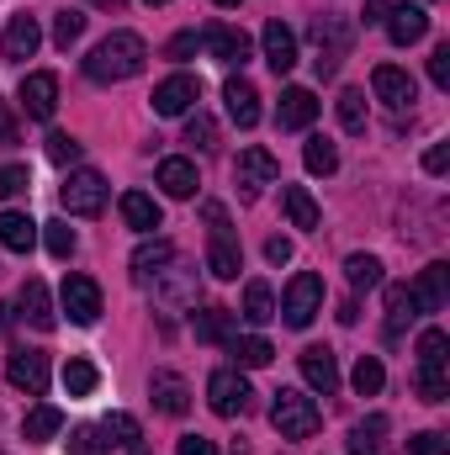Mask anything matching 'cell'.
Instances as JSON below:
<instances>
[{
    "label": "cell",
    "instance_id": "cell-1",
    "mask_svg": "<svg viewBox=\"0 0 450 455\" xmlns=\"http://www.w3.org/2000/svg\"><path fill=\"white\" fill-rule=\"evenodd\" d=\"M149 64V48H143V37L138 32H112V37H101L91 53H85V80H96V85H117V80H133L138 69Z\"/></svg>",
    "mask_w": 450,
    "mask_h": 455
},
{
    "label": "cell",
    "instance_id": "cell-2",
    "mask_svg": "<svg viewBox=\"0 0 450 455\" xmlns=\"http://www.w3.org/2000/svg\"><path fill=\"white\" fill-rule=\"evenodd\" d=\"M270 424H276V435H281V440H313V435H318V424H324V413H318V403H313L308 392L281 387V392H276V403H270Z\"/></svg>",
    "mask_w": 450,
    "mask_h": 455
},
{
    "label": "cell",
    "instance_id": "cell-3",
    "mask_svg": "<svg viewBox=\"0 0 450 455\" xmlns=\"http://www.w3.org/2000/svg\"><path fill=\"white\" fill-rule=\"evenodd\" d=\"M419 397L424 403H446L450 397V339L446 329H430L419 339Z\"/></svg>",
    "mask_w": 450,
    "mask_h": 455
},
{
    "label": "cell",
    "instance_id": "cell-4",
    "mask_svg": "<svg viewBox=\"0 0 450 455\" xmlns=\"http://www.w3.org/2000/svg\"><path fill=\"white\" fill-rule=\"evenodd\" d=\"M276 313L286 318V329H308V323L324 313V275L297 270V275L286 281V291H281V307H276Z\"/></svg>",
    "mask_w": 450,
    "mask_h": 455
},
{
    "label": "cell",
    "instance_id": "cell-5",
    "mask_svg": "<svg viewBox=\"0 0 450 455\" xmlns=\"http://www.w3.org/2000/svg\"><path fill=\"white\" fill-rule=\"evenodd\" d=\"M207 223H213V233H207V270H213L218 281H238L244 249H238V233L228 228V212L218 207V202L207 207Z\"/></svg>",
    "mask_w": 450,
    "mask_h": 455
},
{
    "label": "cell",
    "instance_id": "cell-6",
    "mask_svg": "<svg viewBox=\"0 0 450 455\" xmlns=\"http://www.w3.org/2000/svg\"><path fill=\"white\" fill-rule=\"evenodd\" d=\"M59 207L69 218H96L107 207V175L101 170H69V180L59 186Z\"/></svg>",
    "mask_w": 450,
    "mask_h": 455
},
{
    "label": "cell",
    "instance_id": "cell-7",
    "mask_svg": "<svg viewBox=\"0 0 450 455\" xmlns=\"http://www.w3.org/2000/svg\"><path fill=\"white\" fill-rule=\"evenodd\" d=\"M313 43H318L313 69H318V80H329V75H339V64H344V53H350V43H355V27H350L344 16H318V21H313Z\"/></svg>",
    "mask_w": 450,
    "mask_h": 455
},
{
    "label": "cell",
    "instance_id": "cell-8",
    "mask_svg": "<svg viewBox=\"0 0 450 455\" xmlns=\"http://www.w3.org/2000/svg\"><path fill=\"white\" fill-rule=\"evenodd\" d=\"M197 291H202V281H197V270L181 265V259H170V265L154 275V302H159L165 313H186V307H197Z\"/></svg>",
    "mask_w": 450,
    "mask_h": 455
},
{
    "label": "cell",
    "instance_id": "cell-9",
    "mask_svg": "<svg viewBox=\"0 0 450 455\" xmlns=\"http://www.w3.org/2000/svg\"><path fill=\"white\" fill-rule=\"evenodd\" d=\"M249 381H244V371L238 365H223V371H213L207 376V403H213V413L218 419H238L244 408H249Z\"/></svg>",
    "mask_w": 450,
    "mask_h": 455
},
{
    "label": "cell",
    "instance_id": "cell-10",
    "mask_svg": "<svg viewBox=\"0 0 450 455\" xmlns=\"http://www.w3.org/2000/svg\"><path fill=\"white\" fill-rule=\"evenodd\" d=\"M371 91H376V101L392 107V112H414V101H419L414 75L398 69V64H376V69H371Z\"/></svg>",
    "mask_w": 450,
    "mask_h": 455
},
{
    "label": "cell",
    "instance_id": "cell-11",
    "mask_svg": "<svg viewBox=\"0 0 450 455\" xmlns=\"http://www.w3.org/2000/svg\"><path fill=\"white\" fill-rule=\"evenodd\" d=\"M233 175H238V196H244V202H260V191H265V186H276L281 164H276V154H270V148H244Z\"/></svg>",
    "mask_w": 450,
    "mask_h": 455
},
{
    "label": "cell",
    "instance_id": "cell-12",
    "mask_svg": "<svg viewBox=\"0 0 450 455\" xmlns=\"http://www.w3.org/2000/svg\"><path fill=\"white\" fill-rule=\"evenodd\" d=\"M59 302H64L69 323H80V329H91V323L101 318V286H96L91 275H64V291H59Z\"/></svg>",
    "mask_w": 450,
    "mask_h": 455
},
{
    "label": "cell",
    "instance_id": "cell-13",
    "mask_svg": "<svg viewBox=\"0 0 450 455\" xmlns=\"http://www.w3.org/2000/svg\"><path fill=\"white\" fill-rule=\"evenodd\" d=\"M37 48H43V27H37V16H27V11L11 16L5 32H0V59H5V64H27Z\"/></svg>",
    "mask_w": 450,
    "mask_h": 455
},
{
    "label": "cell",
    "instance_id": "cell-14",
    "mask_svg": "<svg viewBox=\"0 0 450 455\" xmlns=\"http://www.w3.org/2000/svg\"><path fill=\"white\" fill-rule=\"evenodd\" d=\"M5 381H11L16 392H27V397H43V392H48V355H43V349H16V355L5 360Z\"/></svg>",
    "mask_w": 450,
    "mask_h": 455
},
{
    "label": "cell",
    "instance_id": "cell-15",
    "mask_svg": "<svg viewBox=\"0 0 450 455\" xmlns=\"http://www.w3.org/2000/svg\"><path fill=\"white\" fill-rule=\"evenodd\" d=\"M197 101H202V80L197 75H170V80L154 85V112L159 116H186Z\"/></svg>",
    "mask_w": 450,
    "mask_h": 455
},
{
    "label": "cell",
    "instance_id": "cell-16",
    "mask_svg": "<svg viewBox=\"0 0 450 455\" xmlns=\"http://www.w3.org/2000/svg\"><path fill=\"white\" fill-rule=\"evenodd\" d=\"M21 112L32 116V122H48V116L59 112V75H48V69H37V75H27L21 80Z\"/></svg>",
    "mask_w": 450,
    "mask_h": 455
},
{
    "label": "cell",
    "instance_id": "cell-17",
    "mask_svg": "<svg viewBox=\"0 0 450 455\" xmlns=\"http://www.w3.org/2000/svg\"><path fill=\"white\" fill-rule=\"evenodd\" d=\"M408 297H414L419 318H424V313H440V307H446V297H450V265H440V259H435V265H424V270H419V281L408 286Z\"/></svg>",
    "mask_w": 450,
    "mask_h": 455
},
{
    "label": "cell",
    "instance_id": "cell-18",
    "mask_svg": "<svg viewBox=\"0 0 450 455\" xmlns=\"http://www.w3.org/2000/svg\"><path fill=\"white\" fill-rule=\"evenodd\" d=\"M302 381L318 392V397H334L339 392V360L329 344H313V349H302Z\"/></svg>",
    "mask_w": 450,
    "mask_h": 455
},
{
    "label": "cell",
    "instance_id": "cell-19",
    "mask_svg": "<svg viewBox=\"0 0 450 455\" xmlns=\"http://www.w3.org/2000/svg\"><path fill=\"white\" fill-rule=\"evenodd\" d=\"M202 43H207V53H213L218 64H228V69H244V59H249V32H238V27H228V21L207 27Z\"/></svg>",
    "mask_w": 450,
    "mask_h": 455
},
{
    "label": "cell",
    "instance_id": "cell-20",
    "mask_svg": "<svg viewBox=\"0 0 450 455\" xmlns=\"http://www.w3.org/2000/svg\"><path fill=\"white\" fill-rule=\"evenodd\" d=\"M382 27H387V37H392L398 48H408V43H419V37L430 32V11L403 0V5H387V21H382Z\"/></svg>",
    "mask_w": 450,
    "mask_h": 455
},
{
    "label": "cell",
    "instance_id": "cell-21",
    "mask_svg": "<svg viewBox=\"0 0 450 455\" xmlns=\"http://www.w3.org/2000/svg\"><path fill=\"white\" fill-rule=\"evenodd\" d=\"M260 43H265V64H270L276 75H292V69H297V32H292L286 21H265Z\"/></svg>",
    "mask_w": 450,
    "mask_h": 455
},
{
    "label": "cell",
    "instance_id": "cell-22",
    "mask_svg": "<svg viewBox=\"0 0 450 455\" xmlns=\"http://www.w3.org/2000/svg\"><path fill=\"white\" fill-rule=\"evenodd\" d=\"M149 397H154V408L170 413V419H181V413L191 408V387H186V376H175V371H154Z\"/></svg>",
    "mask_w": 450,
    "mask_h": 455
},
{
    "label": "cell",
    "instance_id": "cell-23",
    "mask_svg": "<svg viewBox=\"0 0 450 455\" xmlns=\"http://www.w3.org/2000/svg\"><path fill=\"white\" fill-rule=\"evenodd\" d=\"M313 116H318L313 91H302V85L281 91V107H276V127H281V132H302V127H313Z\"/></svg>",
    "mask_w": 450,
    "mask_h": 455
},
{
    "label": "cell",
    "instance_id": "cell-24",
    "mask_svg": "<svg viewBox=\"0 0 450 455\" xmlns=\"http://www.w3.org/2000/svg\"><path fill=\"white\" fill-rule=\"evenodd\" d=\"M197 186H202V180H197V164H191V159H181V154H175V159H165V164H159V191H165V196L191 202V196H197Z\"/></svg>",
    "mask_w": 450,
    "mask_h": 455
},
{
    "label": "cell",
    "instance_id": "cell-25",
    "mask_svg": "<svg viewBox=\"0 0 450 455\" xmlns=\"http://www.w3.org/2000/svg\"><path fill=\"white\" fill-rule=\"evenodd\" d=\"M16 307H21V318H27L37 334H48V329L59 323V318H53V297H48V286H43V281H27V286H21V297H16Z\"/></svg>",
    "mask_w": 450,
    "mask_h": 455
},
{
    "label": "cell",
    "instance_id": "cell-26",
    "mask_svg": "<svg viewBox=\"0 0 450 455\" xmlns=\"http://www.w3.org/2000/svg\"><path fill=\"white\" fill-rule=\"evenodd\" d=\"M223 101H228V116H233L238 127H254V122H260V91H254L244 75H233L223 85Z\"/></svg>",
    "mask_w": 450,
    "mask_h": 455
},
{
    "label": "cell",
    "instance_id": "cell-27",
    "mask_svg": "<svg viewBox=\"0 0 450 455\" xmlns=\"http://www.w3.org/2000/svg\"><path fill=\"white\" fill-rule=\"evenodd\" d=\"M281 207H286L292 228H302V233H313V228L324 223V212H318V202H313L308 186H286V191H281Z\"/></svg>",
    "mask_w": 450,
    "mask_h": 455
},
{
    "label": "cell",
    "instance_id": "cell-28",
    "mask_svg": "<svg viewBox=\"0 0 450 455\" xmlns=\"http://www.w3.org/2000/svg\"><path fill=\"white\" fill-rule=\"evenodd\" d=\"M32 243H37V223H32L27 212H0V249L27 254Z\"/></svg>",
    "mask_w": 450,
    "mask_h": 455
},
{
    "label": "cell",
    "instance_id": "cell-29",
    "mask_svg": "<svg viewBox=\"0 0 450 455\" xmlns=\"http://www.w3.org/2000/svg\"><path fill=\"white\" fill-rule=\"evenodd\" d=\"M233 323H238V318H233L228 307H202V313L191 318V329H197L202 344H228L233 339Z\"/></svg>",
    "mask_w": 450,
    "mask_h": 455
},
{
    "label": "cell",
    "instance_id": "cell-30",
    "mask_svg": "<svg viewBox=\"0 0 450 455\" xmlns=\"http://www.w3.org/2000/svg\"><path fill=\"white\" fill-rule=\"evenodd\" d=\"M170 259H175V243H165V238L138 243V249H133V275H138V281H149V275H159Z\"/></svg>",
    "mask_w": 450,
    "mask_h": 455
},
{
    "label": "cell",
    "instance_id": "cell-31",
    "mask_svg": "<svg viewBox=\"0 0 450 455\" xmlns=\"http://www.w3.org/2000/svg\"><path fill=\"white\" fill-rule=\"evenodd\" d=\"M59 429H64V413H59L53 403H37V408H32V413L21 419V435H27L32 445H43V440H53Z\"/></svg>",
    "mask_w": 450,
    "mask_h": 455
},
{
    "label": "cell",
    "instance_id": "cell-32",
    "mask_svg": "<svg viewBox=\"0 0 450 455\" xmlns=\"http://www.w3.org/2000/svg\"><path fill=\"white\" fill-rule=\"evenodd\" d=\"M122 223L138 228V233H154V228H159V202L143 196V191H127V196H122Z\"/></svg>",
    "mask_w": 450,
    "mask_h": 455
},
{
    "label": "cell",
    "instance_id": "cell-33",
    "mask_svg": "<svg viewBox=\"0 0 450 455\" xmlns=\"http://www.w3.org/2000/svg\"><path fill=\"white\" fill-rule=\"evenodd\" d=\"M270 318H276V291H270L265 281H249V286H244V323L260 329V323H270Z\"/></svg>",
    "mask_w": 450,
    "mask_h": 455
},
{
    "label": "cell",
    "instance_id": "cell-34",
    "mask_svg": "<svg viewBox=\"0 0 450 455\" xmlns=\"http://www.w3.org/2000/svg\"><path fill=\"white\" fill-rule=\"evenodd\" d=\"M228 349H233V365H238V371H260V365H270V355H276L270 339H260V334H249V339H238V334H233Z\"/></svg>",
    "mask_w": 450,
    "mask_h": 455
},
{
    "label": "cell",
    "instance_id": "cell-35",
    "mask_svg": "<svg viewBox=\"0 0 450 455\" xmlns=\"http://www.w3.org/2000/svg\"><path fill=\"white\" fill-rule=\"evenodd\" d=\"M382 435H387V419H382V413L360 419V424L350 429V455H382Z\"/></svg>",
    "mask_w": 450,
    "mask_h": 455
},
{
    "label": "cell",
    "instance_id": "cell-36",
    "mask_svg": "<svg viewBox=\"0 0 450 455\" xmlns=\"http://www.w3.org/2000/svg\"><path fill=\"white\" fill-rule=\"evenodd\" d=\"M344 281H350L355 291L382 286V259H376V254H350V259H344Z\"/></svg>",
    "mask_w": 450,
    "mask_h": 455
},
{
    "label": "cell",
    "instance_id": "cell-37",
    "mask_svg": "<svg viewBox=\"0 0 450 455\" xmlns=\"http://www.w3.org/2000/svg\"><path fill=\"white\" fill-rule=\"evenodd\" d=\"M414 318H419V307H414L408 286H387V334H403Z\"/></svg>",
    "mask_w": 450,
    "mask_h": 455
},
{
    "label": "cell",
    "instance_id": "cell-38",
    "mask_svg": "<svg viewBox=\"0 0 450 455\" xmlns=\"http://www.w3.org/2000/svg\"><path fill=\"white\" fill-rule=\"evenodd\" d=\"M302 164L313 170V175H334L339 170V148H334V138H308V148H302Z\"/></svg>",
    "mask_w": 450,
    "mask_h": 455
},
{
    "label": "cell",
    "instance_id": "cell-39",
    "mask_svg": "<svg viewBox=\"0 0 450 455\" xmlns=\"http://www.w3.org/2000/svg\"><path fill=\"white\" fill-rule=\"evenodd\" d=\"M96 381H101V371H96L91 360H80V355H75V360L64 365V392H69V397H91V392H96Z\"/></svg>",
    "mask_w": 450,
    "mask_h": 455
},
{
    "label": "cell",
    "instance_id": "cell-40",
    "mask_svg": "<svg viewBox=\"0 0 450 455\" xmlns=\"http://www.w3.org/2000/svg\"><path fill=\"white\" fill-rule=\"evenodd\" d=\"M334 112H339V127L344 132H366V91H339V101H334Z\"/></svg>",
    "mask_w": 450,
    "mask_h": 455
},
{
    "label": "cell",
    "instance_id": "cell-41",
    "mask_svg": "<svg viewBox=\"0 0 450 455\" xmlns=\"http://www.w3.org/2000/svg\"><path fill=\"white\" fill-rule=\"evenodd\" d=\"M382 381H387L382 360H376V355H360V360H355V376H350V387H355L360 397H376V392H382Z\"/></svg>",
    "mask_w": 450,
    "mask_h": 455
},
{
    "label": "cell",
    "instance_id": "cell-42",
    "mask_svg": "<svg viewBox=\"0 0 450 455\" xmlns=\"http://www.w3.org/2000/svg\"><path fill=\"white\" fill-rule=\"evenodd\" d=\"M37 228H43V243H48V254H53V259H69V254H75V243H80V238H75V228L64 223V218L37 223Z\"/></svg>",
    "mask_w": 450,
    "mask_h": 455
},
{
    "label": "cell",
    "instance_id": "cell-43",
    "mask_svg": "<svg viewBox=\"0 0 450 455\" xmlns=\"http://www.w3.org/2000/svg\"><path fill=\"white\" fill-rule=\"evenodd\" d=\"M101 435H107V445H138L143 440V429H138L133 413H107L101 419Z\"/></svg>",
    "mask_w": 450,
    "mask_h": 455
},
{
    "label": "cell",
    "instance_id": "cell-44",
    "mask_svg": "<svg viewBox=\"0 0 450 455\" xmlns=\"http://www.w3.org/2000/svg\"><path fill=\"white\" fill-rule=\"evenodd\" d=\"M107 435H101V424H80V429H69V455H107Z\"/></svg>",
    "mask_w": 450,
    "mask_h": 455
},
{
    "label": "cell",
    "instance_id": "cell-45",
    "mask_svg": "<svg viewBox=\"0 0 450 455\" xmlns=\"http://www.w3.org/2000/svg\"><path fill=\"white\" fill-rule=\"evenodd\" d=\"M80 37H85V16H80V11H59V16H53V43L69 53Z\"/></svg>",
    "mask_w": 450,
    "mask_h": 455
},
{
    "label": "cell",
    "instance_id": "cell-46",
    "mask_svg": "<svg viewBox=\"0 0 450 455\" xmlns=\"http://www.w3.org/2000/svg\"><path fill=\"white\" fill-rule=\"evenodd\" d=\"M80 154H85V143H80V138H69V132H48V159H53L59 170L80 164Z\"/></svg>",
    "mask_w": 450,
    "mask_h": 455
},
{
    "label": "cell",
    "instance_id": "cell-47",
    "mask_svg": "<svg viewBox=\"0 0 450 455\" xmlns=\"http://www.w3.org/2000/svg\"><path fill=\"white\" fill-rule=\"evenodd\" d=\"M186 143H197L202 154H207V148H218V122H213L207 112H191V116H186Z\"/></svg>",
    "mask_w": 450,
    "mask_h": 455
},
{
    "label": "cell",
    "instance_id": "cell-48",
    "mask_svg": "<svg viewBox=\"0 0 450 455\" xmlns=\"http://www.w3.org/2000/svg\"><path fill=\"white\" fill-rule=\"evenodd\" d=\"M32 186V175H27V164H0V202H11V196H21Z\"/></svg>",
    "mask_w": 450,
    "mask_h": 455
},
{
    "label": "cell",
    "instance_id": "cell-49",
    "mask_svg": "<svg viewBox=\"0 0 450 455\" xmlns=\"http://www.w3.org/2000/svg\"><path fill=\"white\" fill-rule=\"evenodd\" d=\"M408 451H414V455H450V440L440 435V429H424V435H414V440H408Z\"/></svg>",
    "mask_w": 450,
    "mask_h": 455
},
{
    "label": "cell",
    "instance_id": "cell-50",
    "mask_svg": "<svg viewBox=\"0 0 450 455\" xmlns=\"http://www.w3.org/2000/svg\"><path fill=\"white\" fill-rule=\"evenodd\" d=\"M430 80H435L440 91H450V43H440V48L430 53Z\"/></svg>",
    "mask_w": 450,
    "mask_h": 455
},
{
    "label": "cell",
    "instance_id": "cell-51",
    "mask_svg": "<svg viewBox=\"0 0 450 455\" xmlns=\"http://www.w3.org/2000/svg\"><path fill=\"white\" fill-rule=\"evenodd\" d=\"M197 43H202V37H197V32H175V37H170V48H165V53H170V59H191V53H197Z\"/></svg>",
    "mask_w": 450,
    "mask_h": 455
},
{
    "label": "cell",
    "instance_id": "cell-52",
    "mask_svg": "<svg viewBox=\"0 0 450 455\" xmlns=\"http://www.w3.org/2000/svg\"><path fill=\"white\" fill-rule=\"evenodd\" d=\"M175 455H218V445H213L207 435H186V440L175 445Z\"/></svg>",
    "mask_w": 450,
    "mask_h": 455
},
{
    "label": "cell",
    "instance_id": "cell-53",
    "mask_svg": "<svg viewBox=\"0 0 450 455\" xmlns=\"http://www.w3.org/2000/svg\"><path fill=\"white\" fill-rule=\"evenodd\" d=\"M446 164H450V143H435V148L424 154V170H430V175H446Z\"/></svg>",
    "mask_w": 450,
    "mask_h": 455
},
{
    "label": "cell",
    "instance_id": "cell-54",
    "mask_svg": "<svg viewBox=\"0 0 450 455\" xmlns=\"http://www.w3.org/2000/svg\"><path fill=\"white\" fill-rule=\"evenodd\" d=\"M265 259H270V265H286V259H292V238H270V243H265Z\"/></svg>",
    "mask_w": 450,
    "mask_h": 455
},
{
    "label": "cell",
    "instance_id": "cell-55",
    "mask_svg": "<svg viewBox=\"0 0 450 455\" xmlns=\"http://www.w3.org/2000/svg\"><path fill=\"white\" fill-rule=\"evenodd\" d=\"M371 21H387V0H366V27Z\"/></svg>",
    "mask_w": 450,
    "mask_h": 455
},
{
    "label": "cell",
    "instance_id": "cell-56",
    "mask_svg": "<svg viewBox=\"0 0 450 455\" xmlns=\"http://www.w3.org/2000/svg\"><path fill=\"white\" fill-rule=\"evenodd\" d=\"M127 455H149V445H143V440H138V445H127Z\"/></svg>",
    "mask_w": 450,
    "mask_h": 455
},
{
    "label": "cell",
    "instance_id": "cell-57",
    "mask_svg": "<svg viewBox=\"0 0 450 455\" xmlns=\"http://www.w3.org/2000/svg\"><path fill=\"white\" fill-rule=\"evenodd\" d=\"M91 5H107V11H117V5H122V0H91Z\"/></svg>",
    "mask_w": 450,
    "mask_h": 455
},
{
    "label": "cell",
    "instance_id": "cell-58",
    "mask_svg": "<svg viewBox=\"0 0 450 455\" xmlns=\"http://www.w3.org/2000/svg\"><path fill=\"white\" fill-rule=\"evenodd\" d=\"M213 5H238V0H213Z\"/></svg>",
    "mask_w": 450,
    "mask_h": 455
},
{
    "label": "cell",
    "instance_id": "cell-59",
    "mask_svg": "<svg viewBox=\"0 0 450 455\" xmlns=\"http://www.w3.org/2000/svg\"><path fill=\"white\" fill-rule=\"evenodd\" d=\"M143 5H165V0H143Z\"/></svg>",
    "mask_w": 450,
    "mask_h": 455
}]
</instances>
